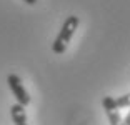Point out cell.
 I'll return each instance as SVG.
<instances>
[{
  "mask_svg": "<svg viewBox=\"0 0 130 125\" xmlns=\"http://www.w3.org/2000/svg\"><path fill=\"white\" fill-rule=\"evenodd\" d=\"M102 107H103V110H105V114H107V117H108L110 125H125V123H123L122 115H120V112H119V107H117V103H115L113 97H110V95L103 97Z\"/></svg>",
  "mask_w": 130,
  "mask_h": 125,
  "instance_id": "obj_3",
  "label": "cell"
},
{
  "mask_svg": "<svg viewBox=\"0 0 130 125\" xmlns=\"http://www.w3.org/2000/svg\"><path fill=\"white\" fill-rule=\"evenodd\" d=\"M23 2L28 4V5H35V4H37V0H23Z\"/></svg>",
  "mask_w": 130,
  "mask_h": 125,
  "instance_id": "obj_6",
  "label": "cell"
},
{
  "mask_svg": "<svg viewBox=\"0 0 130 125\" xmlns=\"http://www.w3.org/2000/svg\"><path fill=\"white\" fill-rule=\"evenodd\" d=\"M115 103H117L119 108H130V93L117 97V99H115Z\"/></svg>",
  "mask_w": 130,
  "mask_h": 125,
  "instance_id": "obj_4",
  "label": "cell"
},
{
  "mask_svg": "<svg viewBox=\"0 0 130 125\" xmlns=\"http://www.w3.org/2000/svg\"><path fill=\"white\" fill-rule=\"evenodd\" d=\"M7 83H8V87H10L12 93H13V97H15L17 103L27 107L28 103H30V95H28V92L25 90V87H23L20 77L17 75V73H8Z\"/></svg>",
  "mask_w": 130,
  "mask_h": 125,
  "instance_id": "obj_2",
  "label": "cell"
},
{
  "mask_svg": "<svg viewBox=\"0 0 130 125\" xmlns=\"http://www.w3.org/2000/svg\"><path fill=\"white\" fill-rule=\"evenodd\" d=\"M78 23H80V20H78L77 15L67 17V20L63 22V25H62L58 35L55 37L54 43H52V50H54L57 55H60V53H63L65 50H67V47H69V43H70V40H72L73 34H75Z\"/></svg>",
  "mask_w": 130,
  "mask_h": 125,
  "instance_id": "obj_1",
  "label": "cell"
},
{
  "mask_svg": "<svg viewBox=\"0 0 130 125\" xmlns=\"http://www.w3.org/2000/svg\"><path fill=\"white\" fill-rule=\"evenodd\" d=\"M123 123H125V125H130V110H128V112H127L125 118H123Z\"/></svg>",
  "mask_w": 130,
  "mask_h": 125,
  "instance_id": "obj_5",
  "label": "cell"
}]
</instances>
